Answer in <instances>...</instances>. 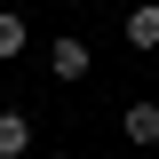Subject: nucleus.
<instances>
[{"instance_id":"obj_7","label":"nucleus","mask_w":159,"mask_h":159,"mask_svg":"<svg viewBox=\"0 0 159 159\" xmlns=\"http://www.w3.org/2000/svg\"><path fill=\"white\" fill-rule=\"evenodd\" d=\"M135 159H151V151H135Z\"/></svg>"},{"instance_id":"obj_2","label":"nucleus","mask_w":159,"mask_h":159,"mask_svg":"<svg viewBox=\"0 0 159 159\" xmlns=\"http://www.w3.org/2000/svg\"><path fill=\"white\" fill-rule=\"evenodd\" d=\"M0 159H32V111L0 103Z\"/></svg>"},{"instance_id":"obj_5","label":"nucleus","mask_w":159,"mask_h":159,"mask_svg":"<svg viewBox=\"0 0 159 159\" xmlns=\"http://www.w3.org/2000/svg\"><path fill=\"white\" fill-rule=\"evenodd\" d=\"M24 48H32L24 16H16V8H0V64H8V56H24Z\"/></svg>"},{"instance_id":"obj_3","label":"nucleus","mask_w":159,"mask_h":159,"mask_svg":"<svg viewBox=\"0 0 159 159\" xmlns=\"http://www.w3.org/2000/svg\"><path fill=\"white\" fill-rule=\"evenodd\" d=\"M119 135L135 143V151H151V143H159V103H151V96H135L127 111H119Z\"/></svg>"},{"instance_id":"obj_4","label":"nucleus","mask_w":159,"mask_h":159,"mask_svg":"<svg viewBox=\"0 0 159 159\" xmlns=\"http://www.w3.org/2000/svg\"><path fill=\"white\" fill-rule=\"evenodd\" d=\"M119 32H127V48H159V0H135L119 16Z\"/></svg>"},{"instance_id":"obj_1","label":"nucleus","mask_w":159,"mask_h":159,"mask_svg":"<svg viewBox=\"0 0 159 159\" xmlns=\"http://www.w3.org/2000/svg\"><path fill=\"white\" fill-rule=\"evenodd\" d=\"M88 64H96V48H88L80 32L48 40V80H64V88H72V80H88Z\"/></svg>"},{"instance_id":"obj_6","label":"nucleus","mask_w":159,"mask_h":159,"mask_svg":"<svg viewBox=\"0 0 159 159\" xmlns=\"http://www.w3.org/2000/svg\"><path fill=\"white\" fill-rule=\"evenodd\" d=\"M40 159H72V151H40Z\"/></svg>"}]
</instances>
